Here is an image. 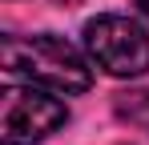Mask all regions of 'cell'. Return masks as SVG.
Segmentation results:
<instances>
[{"mask_svg":"<svg viewBox=\"0 0 149 145\" xmlns=\"http://www.w3.org/2000/svg\"><path fill=\"white\" fill-rule=\"evenodd\" d=\"M4 69L12 77H24L52 93H85L93 85V69L81 56V48L69 45L56 32L36 36H4Z\"/></svg>","mask_w":149,"mask_h":145,"instance_id":"1","label":"cell"},{"mask_svg":"<svg viewBox=\"0 0 149 145\" xmlns=\"http://www.w3.org/2000/svg\"><path fill=\"white\" fill-rule=\"evenodd\" d=\"M85 52L109 77H145L149 72V32L133 16L105 12L85 24Z\"/></svg>","mask_w":149,"mask_h":145,"instance_id":"2","label":"cell"},{"mask_svg":"<svg viewBox=\"0 0 149 145\" xmlns=\"http://www.w3.org/2000/svg\"><path fill=\"white\" fill-rule=\"evenodd\" d=\"M69 121V109L61 97L45 93L40 85H8L0 101V137L4 145H40Z\"/></svg>","mask_w":149,"mask_h":145,"instance_id":"3","label":"cell"},{"mask_svg":"<svg viewBox=\"0 0 149 145\" xmlns=\"http://www.w3.org/2000/svg\"><path fill=\"white\" fill-rule=\"evenodd\" d=\"M117 117L133 121V125H149V89H141V93H121L117 97Z\"/></svg>","mask_w":149,"mask_h":145,"instance_id":"4","label":"cell"},{"mask_svg":"<svg viewBox=\"0 0 149 145\" xmlns=\"http://www.w3.org/2000/svg\"><path fill=\"white\" fill-rule=\"evenodd\" d=\"M133 4H137V12H141V16L149 20V0H133Z\"/></svg>","mask_w":149,"mask_h":145,"instance_id":"5","label":"cell"}]
</instances>
